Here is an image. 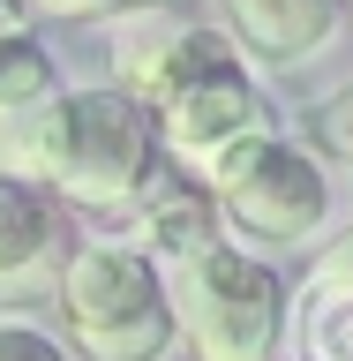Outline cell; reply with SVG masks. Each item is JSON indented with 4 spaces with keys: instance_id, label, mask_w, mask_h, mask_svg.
I'll return each instance as SVG.
<instances>
[{
    "instance_id": "8992f818",
    "label": "cell",
    "mask_w": 353,
    "mask_h": 361,
    "mask_svg": "<svg viewBox=\"0 0 353 361\" xmlns=\"http://www.w3.org/2000/svg\"><path fill=\"white\" fill-rule=\"evenodd\" d=\"M61 271V211L30 180L0 173V293H30Z\"/></svg>"
},
{
    "instance_id": "8fae6325",
    "label": "cell",
    "mask_w": 353,
    "mask_h": 361,
    "mask_svg": "<svg viewBox=\"0 0 353 361\" xmlns=\"http://www.w3.org/2000/svg\"><path fill=\"white\" fill-rule=\"evenodd\" d=\"M0 361H68V354L30 324H0Z\"/></svg>"
},
{
    "instance_id": "5b68a950",
    "label": "cell",
    "mask_w": 353,
    "mask_h": 361,
    "mask_svg": "<svg viewBox=\"0 0 353 361\" xmlns=\"http://www.w3.org/2000/svg\"><path fill=\"white\" fill-rule=\"evenodd\" d=\"M158 128H166V143H173L180 158H211L233 151L241 135H264V98L248 90V75L233 68V53H225L211 30H188V45H180L173 75L158 83Z\"/></svg>"
},
{
    "instance_id": "9c48e42d",
    "label": "cell",
    "mask_w": 353,
    "mask_h": 361,
    "mask_svg": "<svg viewBox=\"0 0 353 361\" xmlns=\"http://www.w3.org/2000/svg\"><path fill=\"white\" fill-rule=\"evenodd\" d=\"M143 241L166 248V256H180V264L203 256V248H218L211 241V203L188 196V188H180V196H158L151 211H143Z\"/></svg>"
},
{
    "instance_id": "277c9868",
    "label": "cell",
    "mask_w": 353,
    "mask_h": 361,
    "mask_svg": "<svg viewBox=\"0 0 353 361\" xmlns=\"http://www.w3.org/2000/svg\"><path fill=\"white\" fill-rule=\"evenodd\" d=\"M211 188H218L225 219L256 233V241H309L323 211H331V188L316 173V158H301L278 135H241L233 151L211 158Z\"/></svg>"
},
{
    "instance_id": "ba28073f",
    "label": "cell",
    "mask_w": 353,
    "mask_h": 361,
    "mask_svg": "<svg viewBox=\"0 0 353 361\" xmlns=\"http://www.w3.org/2000/svg\"><path fill=\"white\" fill-rule=\"evenodd\" d=\"M301 361H353V248H338L301 293Z\"/></svg>"
},
{
    "instance_id": "52a82bcc",
    "label": "cell",
    "mask_w": 353,
    "mask_h": 361,
    "mask_svg": "<svg viewBox=\"0 0 353 361\" xmlns=\"http://www.w3.org/2000/svg\"><path fill=\"white\" fill-rule=\"evenodd\" d=\"M225 23H233V38L256 53V61H309L316 45L338 30V0H218Z\"/></svg>"
},
{
    "instance_id": "6da1fadb",
    "label": "cell",
    "mask_w": 353,
    "mask_h": 361,
    "mask_svg": "<svg viewBox=\"0 0 353 361\" xmlns=\"http://www.w3.org/2000/svg\"><path fill=\"white\" fill-rule=\"evenodd\" d=\"M0 173L53 180L75 203H128L151 180V121L128 90H75L53 106L0 113Z\"/></svg>"
},
{
    "instance_id": "30bf717a",
    "label": "cell",
    "mask_w": 353,
    "mask_h": 361,
    "mask_svg": "<svg viewBox=\"0 0 353 361\" xmlns=\"http://www.w3.org/2000/svg\"><path fill=\"white\" fill-rule=\"evenodd\" d=\"M45 90H53L45 53L30 38H16V30H0V113H8V106H38Z\"/></svg>"
},
{
    "instance_id": "3957f363",
    "label": "cell",
    "mask_w": 353,
    "mask_h": 361,
    "mask_svg": "<svg viewBox=\"0 0 353 361\" xmlns=\"http://www.w3.org/2000/svg\"><path fill=\"white\" fill-rule=\"evenodd\" d=\"M173 316L196 361H264L278 338V279L233 248H203L173 271Z\"/></svg>"
},
{
    "instance_id": "7a4b0ae2",
    "label": "cell",
    "mask_w": 353,
    "mask_h": 361,
    "mask_svg": "<svg viewBox=\"0 0 353 361\" xmlns=\"http://www.w3.org/2000/svg\"><path fill=\"white\" fill-rule=\"evenodd\" d=\"M61 309L98 361H158L173 338V309L151 264L120 241H83L61 271Z\"/></svg>"
},
{
    "instance_id": "7c38bea8",
    "label": "cell",
    "mask_w": 353,
    "mask_h": 361,
    "mask_svg": "<svg viewBox=\"0 0 353 361\" xmlns=\"http://www.w3.org/2000/svg\"><path fill=\"white\" fill-rule=\"evenodd\" d=\"M45 16H98V8H113V0H38Z\"/></svg>"
},
{
    "instance_id": "4fadbf2b",
    "label": "cell",
    "mask_w": 353,
    "mask_h": 361,
    "mask_svg": "<svg viewBox=\"0 0 353 361\" xmlns=\"http://www.w3.org/2000/svg\"><path fill=\"white\" fill-rule=\"evenodd\" d=\"M331 143H338V151H346V158H353V98H346V106H338V113H331Z\"/></svg>"
}]
</instances>
